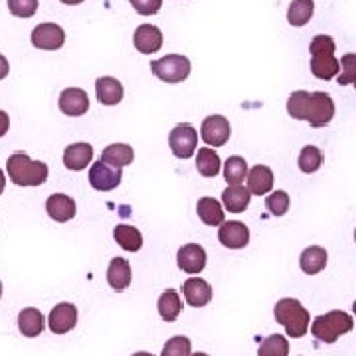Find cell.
<instances>
[{"mask_svg":"<svg viewBox=\"0 0 356 356\" xmlns=\"http://www.w3.org/2000/svg\"><path fill=\"white\" fill-rule=\"evenodd\" d=\"M287 113L297 121H307L313 127H325L334 117V102L325 91L309 93L305 89L293 91L287 99Z\"/></svg>","mask_w":356,"mask_h":356,"instance_id":"6da1fadb","label":"cell"},{"mask_svg":"<svg viewBox=\"0 0 356 356\" xmlns=\"http://www.w3.org/2000/svg\"><path fill=\"white\" fill-rule=\"evenodd\" d=\"M8 178L16 186H40L48 180V165L42 161H32L26 153H14L6 161Z\"/></svg>","mask_w":356,"mask_h":356,"instance_id":"7a4b0ae2","label":"cell"},{"mask_svg":"<svg viewBox=\"0 0 356 356\" xmlns=\"http://www.w3.org/2000/svg\"><path fill=\"white\" fill-rule=\"evenodd\" d=\"M273 315H275V321L285 327L287 334L293 339H301L309 331L311 317H309V311L301 305L299 299H293V297L280 299L275 309H273Z\"/></svg>","mask_w":356,"mask_h":356,"instance_id":"3957f363","label":"cell"},{"mask_svg":"<svg viewBox=\"0 0 356 356\" xmlns=\"http://www.w3.org/2000/svg\"><path fill=\"white\" fill-rule=\"evenodd\" d=\"M355 321L344 311H329L327 315H321L313 321L311 332L313 337L325 344L337 343L343 334L353 331Z\"/></svg>","mask_w":356,"mask_h":356,"instance_id":"277c9868","label":"cell"},{"mask_svg":"<svg viewBox=\"0 0 356 356\" xmlns=\"http://www.w3.org/2000/svg\"><path fill=\"white\" fill-rule=\"evenodd\" d=\"M151 72L165 83H182L191 76V60L180 54H168L151 64Z\"/></svg>","mask_w":356,"mask_h":356,"instance_id":"5b68a950","label":"cell"},{"mask_svg":"<svg viewBox=\"0 0 356 356\" xmlns=\"http://www.w3.org/2000/svg\"><path fill=\"white\" fill-rule=\"evenodd\" d=\"M168 145H170V151L175 156L191 159L192 154L196 153V147H198V131L188 123H180L170 131Z\"/></svg>","mask_w":356,"mask_h":356,"instance_id":"8992f818","label":"cell"},{"mask_svg":"<svg viewBox=\"0 0 356 356\" xmlns=\"http://www.w3.org/2000/svg\"><path fill=\"white\" fill-rule=\"evenodd\" d=\"M200 135H202V140L208 147H224L229 140V135H232L229 121L224 115H210L202 121Z\"/></svg>","mask_w":356,"mask_h":356,"instance_id":"52a82bcc","label":"cell"},{"mask_svg":"<svg viewBox=\"0 0 356 356\" xmlns=\"http://www.w3.org/2000/svg\"><path fill=\"white\" fill-rule=\"evenodd\" d=\"M32 44L38 50H60L65 44V32L62 26L51 24V22H44L34 28L32 32Z\"/></svg>","mask_w":356,"mask_h":356,"instance_id":"ba28073f","label":"cell"},{"mask_svg":"<svg viewBox=\"0 0 356 356\" xmlns=\"http://www.w3.org/2000/svg\"><path fill=\"white\" fill-rule=\"evenodd\" d=\"M121 178H123L121 168L105 165L102 161L93 163L91 170H89V184H91V188H95V191L99 192L115 191L121 184Z\"/></svg>","mask_w":356,"mask_h":356,"instance_id":"9c48e42d","label":"cell"},{"mask_svg":"<svg viewBox=\"0 0 356 356\" xmlns=\"http://www.w3.org/2000/svg\"><path fill=\"white\" fill-rule=\"evenodd\" d=\"M218 240L224 248L229 250H242L250 243V229L242 222H222Z\"/></svg>","mask_w":356,"mask_h":356,"instance_id":"30bf717a","label":"cell"},{"mask_svg":"<svg viewBox=\"0 0 356 356\" xmlns=\"http://www.w3.org/2000/svg\"><path fill=\"white\" fill-rule=\"evenodd\" d=\"M177 264L184 273H202L206 267V252L200 243H186L178 250Z\"/></svg>","mask_w":356,"mask_h":356,"instance_id":"8fae6325","label":"cell"},{"mask_svg":"<svg viewBox=\"0 0 356 356\" xmlns=\"http://www.w3.org/2000/svg\"><path fill=\"white\" fill-rule=\"evenodd\" d=\"M77 325V309L72 303H60L51 309L48 327L54 334H65Z\"/></svg>","mask_w":356,"mask_h":356,"instance_id":"7c38bea8","label":"cell"},{"mask_svg":"<svg viewBox=\"0 0 356 356\" xmlns=\"http://www.w3.org/2000/svg\"><path fill=\"white\" fill-rule=\"evenodd\" d=\"M133 44L140 54H154L163 48V32L153 24H140L133 34Z\"/></svg>","mask_w":356,"mask_h":356,"instance_id":"4fadbf2b","label":"cell"},{"mask_svg":"<svg viewBox=\"0 0 356 356\" xmlns=\"http://www.w3.org/2000/svg\"><path fill=\"white\" fill-rule=\"evenodd\" d=\"M58 105H60L62 113L70 115V117H79V115L88 113L89 97L83 89L67 88L62 91Z\"/></svg>","mask_w":356,"mask_h":356,"instance_id":"5bb4252c","label":"cell"},{"mask_svg":"<svg viewBox=\"0 0 356 356\" xmlns=\"http://www.w3.org/2000/svg\"><path fill=\"white\" fill-rule=\"evenodd\" d=\"M182 293H184L186 303L192 307H204L212 301V287L202 277H191L184 281Z\"/></svg>","mask_w":356,"mask_h":356,"instance_id":"9a60e30c","label":"cell"},{"mask_svg":"<svg viewBox=\"0 0 356 356\" xmlns=\"http://www.w3.org/2000/svg\"><path fill=\"white\" fill-rule=\"evenodd\" d=\"M46 212L51 220L64 224L76 216V202L67 194H51L46 200Z\"/></svg>","mask_w":356,"mask_h":356,"instance_id":"2e32d148","label":"cell"},{"mask_svg":"<svg viewBox=\"0 0 356 356\" xmlns=\"http://www.w3.org/2000/svg\"><path fill=\"white\" fill-rule=\"evenodd\" d=\"M93 161V147L89 143H74L64 151V165L67 170L79 172Z\"/></svg>","mask_w":356,"mask_h":356,"instance_id":"e0dca14e","label":"cell"},{"mask_svg":"<svg viewBox=\"0 0 356 356\" xmlns=\"http://www.w3.org/2000/svg\"><path fill=\"white\" fill-rule=\"evenodd\" d=\"M133 280V271L125 257H113L111 264L107 267V283L111 285V289L117 293L125 291Z\"/></svg>","mask_w":356,"mask_h":356,"instance_id":"ac0fdd59","label":"cell"},{"mask_svg":"<svg viewBox=\"0 0 356 356\" xmlns=\"http://www.w3.org/2000/svg\"><path fill=\"white\" fill-rule=\"evenodd\" d=\"M245 180H248V191L252 196H264L273 188V170L266 165H257L252 170H248Z\"/></svg>","mask_w":356,"mask_h":356,"instance_id":"d6986e66","label":"cell"},{"mask_svg":"<svg viewBox=\"0 0 356 356\" xmlns=\"http://www.w3.org/2000/svg\"><path fill=\"white\" fill-rule=\"evenodd\" d=\"M339 72H341V62L334 58V54H331V51L311 54V74L317 79L329 81Z\"/></svg>","mask_w":356,"mask_h":356,"instance_id":"ffe728a7","label":"cell"},{"mask_svg":"<svg viewBox=\"0 0 356 356\" xmlns=\"http://www.w3.org/2000/svg\"><path fill=\"white\" fill-rule=\"evenodd\" d=\"M95 93L102 105H119L123 102V83L115 77H97Z\"/></svg>","mask_w":356,"mask_h":356,"instance_id":"44dd1931","label":"cell"},{"mask_svg":"<svg viewBox=\"0 0 356 356\" xmlns=\"http://www.w3.org/2000/svg\"><path fill=\"white\" fill-rule=\"evenodd\" d=\"M327 259H329V254H327L325 248L311 245V248L303 250V254L299 257V266L303 269V273L315 275V273H321L327 267Z\"/></svg>","mask_w":356,"mask_h":356,"instance_id":"7402d4cb","label":"cell"},{"mask_svg":"<svg viewBox=\"0 0 356 356\" xmlns=\"http://www.w3.org/2000/svg\"><path fill=\"white\" fill-rule=\"evenodd\" d=\"M44 325H46V318L34 307H26L18 315V329L24 337H30V339L40 337L44 331Z\"/></svg>","mask_w":356,"mask_h":356,"instance_id":"603a6c76","label":"cell"},{"mask_svg":"<svg viewBox=\"0 0 356 356\" xmlns=\"http://www.w3.org/2000/svg\"><path fill=\"white\" fill-rule=\"evenodd\" d=\"M133 159H135V153L125 143H113V145L105 147L102 153V163L115 166V168H123V166L131 165Z\"/></svg>","mask_w":356,"mask_h":356,"instance_id":"cb8c5ba5","label":"cell"},{"mask_svg":"<svg viewBox=\"0 0 356 356\" xmlns=\"http://www.w3.org/2000/svg\"><path fill=\"white\" fill-rule=\"evenodd\" d=\"M252 200V194L250 191L242 186V184H236V186H228L226 191L222 192V202L226 206V210L234 212V214H240L243 212Z\"/></svg>","mask_w":356,"mask_h":356,"instance_id":"d4e9b609","label":"cell"},{"mask_svg":"<svg viewBox=\"0 0 356 356\" xmlns=\"http://www.w3.org/2000/svg\"><path fill=\"white\" fill-rule=\"evenodd\" d=\"M196 212L206 226H220L224 222V208L216 198H200L196 204Z\"/></svg>","mask_w":356,"mask_h":356,"instance_id":"484cf974","label":"cell"},{"mask_svg":"<svg viewBox=\"0 0 356 356\" xmlns=\"http://www.w3.org/2000/svg\"><path fill=\"white\" fill-rule=\"evenodd\" d=\"M115 242L119 243L125 252H139L143 248V234L139 229L127 226V224H119L113 229Z\"/></svg>","mask_w":356,"mask_h":356,"instance_id":"4316f807","label":"cell"},{"mask_svg":"<svg viewBox=\"0 0 356 356\" xmlns=\"http://www.w3.org/2000/svg\"><path fill=\"white\" fill-rule=\"evenodd\" d=\"M159 315L163 317L166 323H172L177 321L178 315L182 313V301H180V295L175 289H166L161 297H159Z\"/></svg>","mask_w":356,"mask_h":356,"instance_id":"83f0119b","label":"cell"},{"mask_svg":"<svg viewBox=\"0 0 356 356\" xmlns=\"http://www.w3.org/2000/svg\"><path fill=\"white\" fill-rule=\"evenodd\" d=\"M315 13V2L313 0H293L289 10H287V22L291 26H305Z\"/></svg>","mask_w":356,"mask_h":356,"instance_id":"f1b7e54d","label":"cell"},{"mask_svg":"<svg viewBox=\"0 0 356 356\" xmlns=\"http://www.w3.org/2000/svg\"><path fill=\"white\" fill-rule=\"evenodd\" d=\"M220 166H222V161H220V156L214 149H210V147H202L200 151H198V156H196V168H198V172L202 175V177H216L218 172H220Z\"/></svg>","mask_w":356,"mask_h":356,"instance_id":"f546056e","label":"cell"},{"mask_svg":"<svg viewBox=\"0 0 356 356\" xmlns=\"http://www.w3.org/2000/svg\"><path fill=\"white\" fill-rule=\"evenodd\" d=\"M245 177H248V163L245 159L234 154L229 156L224 165V178L228 182V186H236V184H242L245 182Z\"/></svg>","mask_w":356,"mask_h":356,"instance_id":"4dcf8cb0","label":"cell"},{"mask_svg":"<svg viewBox=\"0 0 356 356\" xmlns=\"http://www.w3.org/2000/svg\"><path fill=\"white\" fill-rule=\"evenodd\" d=\"M289 355V341L281 334H271L261 343L257 356H287Z\"/></svg>","mask_w":356,"mask_h":356,"instance_id":"1f68e13d","label":"cell"},{"mask_svg":"<svg viewBox=\"0 0 356 356\" xmlns=\"http://www.w3.org/2000/svg\"><path fill=\"white\" fill-rule=\"evenodd\" d=\"M323 165V153H321V149L318 147H313V145H309L305 147L301 154H299V168L305 172V175H313V172H317L318 168Z\"/></svg>","mask_w":356,"mask_h":356,"instance_id":"d6a6232c","label":"cell"},{"mask_svg":"<svg viewBox=\"0 0 356 356\" xmlns=\"http://www.w3.org/2000/svg\"><path fill=\"white\" fill-rule=\"evenodd\" d=\"M267 210L273 214V216H285L287 214V210H289V194L285 191H275L273 194H269L267 196Z\"/></svg>","mask_w":356,"mask_h":356,"instance_id":"836d02e7","label":"cell"},{"mask_svg":"<svg viewBox=\"0 0 356 356\" xmlns=\"http://www.w3.org/2000/svg\"><path fill=\"white\" fill-rule=\"evenodd\" d=\"M191 346L192 344L188 337L178 334V337H172V339L166 341L161 356H188L191 355Z\"/></svg>","mask_w":356,"mask_h":356,"instance_id":"e575fe53","label":"cell"},{"mask_svg":"<svg viewBox=\"0 0 356 356\" xmlns=\"http://www.w3.org/2000/svg\"><path fill=\"white\" fill-rule=\"evenodd\" d=\"M6 4L16 18H32L38 10V0H8Z\"/></svg>","mask_w":356,"mask_h":356,"instance_id":"d590c367","label":"cell"},{"mask_svg":"<svg viewBox=\"0 0 356 356\" xmlns=\"http://www.w3.org/2000/svg\"><path fill=\"white\" fill-rule=\"evenodd\" d=\"M129 4L143 16H153L163 8V0H129Z\"/></svg>","mask_w":356,"mask_h":356,"instance_id":"8d00e7d4","label":"cell"},{"mask_svg":"<svg viewBox=\"0 0 356 356\" xmlns=\"http://www.w3.org/2000/svg\"><path fill=\"white\" fill-rule=\"evenodd\" d=\"M309 51H311V54H323V51H331V54H334V51H337V46H334V40H332L331 36L318 34V36H315V38L311 40Z\"/></svg>","mask_w":356,"mask_h":356,"instance_id":"74e56055","label":"cell"},{"mask_svg":"<svg viewBox=\"0 0 356 356\" xmlns=\"http://www.w3.org/2000/svg\"><path fill=\"white\" fill-rule=\"evenodd\" d=\"M341 65L344 67V76L339 77V83H353L355 81V54H346Z\"/></svg>","mask_w":356,"mask_h":356,"instance_id":"f35d334b","label":"cell"},{"mask_svg":"<svg viewBox=\"0 0 356 356\" xmlns=\"http://www.w3.org/2000/svg\"><path fill=\"white\" fill-rule=\"evenodd\" d=\"M8 129H10V119H8V115L0 109V137H4L8 133Z\"/></svg>","mask_w":356,"mask_h":356,"instance_id":"ab89813d","label":"cell"},{"mask_svg":"<svg viewBox=\"0 0 356 356\" xmlns=\"http://www.w3.org/2000/svg\"><path fill=\"white\" fill-rule=\"evenodd\" d=\"M8 72H10V65H8V60L0 54V79H4V77L8 76Z\"/></svg>","mask_w":356,"mask_h":356,"instance_id":"60d3db41","label":"cell"},{"mask_svg":"<svg viewBox=\"0 0 356 356\" xmlns=\"http://www.w3.org/2000/svg\"><path fill=\"white\" fill-rule=\"evenodd\" d=\"M4 186H6V177H4V170L0 168V194L4 192Z\"/></svg>","mask_w":356,"mask_h":356,"instance_id":"b9f144b4","label":"cell"},{"mask_svg":"<svg viewBox=\"0 0 356 356\" xmlns=\"http://www.w3.org/2000/svg\"><path fill=\"white\" fill-rule=\"evenodd\" d=\"M64 4H67V6H76V4H81L83 0H62Z\"/></svg>","mask_w":356,"mask_h":356,"instance_id":"7bdbcfd3","label":"cell"},{"mask_svg":"<svg viewBox=\"0 0 356 356\" xmlns=\"http://www.w3.org/2000/svg\"><path fill=\"white\" fill-rule=\"evenodd\" d=\"M133 356H154V355H151V353H135Z\"/></svg>","mask_w":356,"mask_h":356,"instance_id":"ee69618b","label":"cell"},{"mask_svg":"<svg viewBox=\"0 0 356 356\" xmlns=\"http://www.w3.org/2000/svg\"><path fill=\"white\" fill-rule=\"evenodd\" d=\"M188 356H210V355H206V353H192V355Z\"/></svg>","mask_w":356,"mask_h":356,"instance_id":"f6af8a7d","label":"cell"},{"mask_svg":"<svg viewBox=\"0 0 356 356\" xmlns=\"http://www.w3.org/2000/svg\"><path fill=\"white\" fill-rule=\"evenodd\" d=\"M0 299H2V281H0Z\"/></svg>","mask_w":356,"mask_h":356,"instance_id":"bcb514c9","label":"cell"}]
</instances>
